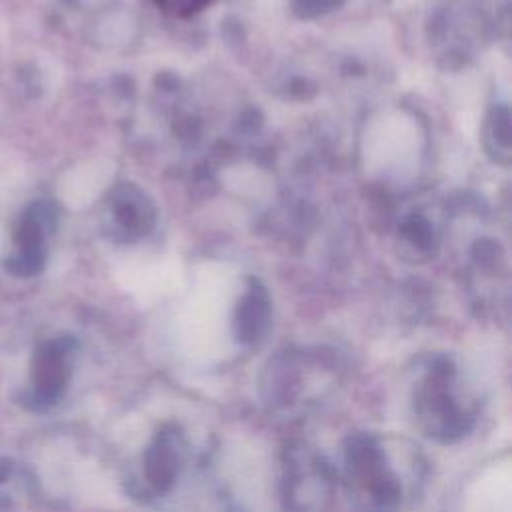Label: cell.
Listing matches in <instances>:
<instances>
[{"instance_id": "obj_2", "label": "cell", "mask_w": 512, "mask_h": 512, "mask_svg": "<svg viewBox=\"0 0 512 512\" xmlns=\"http://www.w3.org/2000/svg\"><path fill=\"white\" fill-rule=\"evenodd\" d=\"M344 472L348 490L362 512L398 510L402 484L376 436L360 432L346 440Z\"/></svg>"}, {"instance_id": "obj_1", "label": "cell", "mask_w": 512, "mask_h": 512, "mask_svg": "<svg viewBox=\"0 0 512 512\" xmlns=\"http://www.w3.org/2000/svg\"><path fill=\"white\" fill-rule=\"evenodd\" d=\"M416 422L428 438L456 442L474 426V412L458 390L456 368L448 358H436L414 388Z\"/></svg>"}, {"instance_id": "obj_3", "label": "cell", "mask_w": 512, "mask_h": 512, "mask_svg": "<svg viewBox=\"0 0 512 512\" xmlns=\"http://www.w3.org/2000/svg\"><path fill=\"white\" fill-rule=\"evenodd\" d=\"M74 370V344L52 338L36 346L18 402L30 412L52 410L68 392Z\"/></svg>"}, {"instance_id": "obj_6", "label": "cell", "mask_w": 512, "mask_h": 512, "mask_svg": "<svg viewBox=\"0 0 512 512\" xmlns=\"http://www.w3.org/2000/svg\"><path fill=\"white\" fill-rule=\"evenodd\" d=\"M268 326V306L262 298L252 296L248 298L238 312L236 320V334L240 342L252 344L258 342Z\"/></svg>"}, {"instance_id": "obj_4", "label": "cell", "mask_w": 512, "mask_h": 512, "mask_svg": "<svg viewBox=\"0 0 512 512\" xmlns=\"http://www.w3.org/2000/svg\"><path fill=\"white\" fill-rule=\"evenodd\" d=\"M326 462L308 446H290L284 464V500L294 512H320L330 498Z\"/></svg>"}, {"instance_id": "obj_7", "label": "cell", "mask_w": 512, "mask_h": 512, "mask_svg": "<svg viewBox=\"0 0 512 512\" xmlns=\"http://www.w3.org/2000/svg\"><path fill=\"white\" fill-rule=\"evenodd\" d=\"M162 12L174 18H188L202 12L212 0H152Z\"/></svg>"}, {"instance_id": "obj_5", "label": "cell", "mask_w": 512, "mask_h": 512, "mask_svg": "<svg viewBox=\"0 0 512 512\" xmlns=\"http://www.w3.org/2000/svg\"><path fill=\"white\" fill-rule=\"evenodd\" d=\"M184 458V436L176 424L162 426L144 450L142 484L148 496L166 494L180 470Z\"/></svg>"}]
</instances>
